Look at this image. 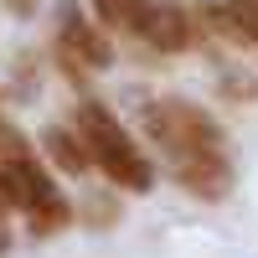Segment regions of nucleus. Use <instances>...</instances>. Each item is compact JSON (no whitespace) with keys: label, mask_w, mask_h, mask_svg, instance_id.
<instances>
[{"label":"nucleus","mask_w":258,"mask_h":258,"mask_svg":"<svg viewBox=\"0 0 258 258\" xmlns=\"http://www.w3.org/2000/svg\"><path fill=\"white\" fill-rule=\"evenodd\" d=\"M16 155H31V140L21 135L16 124H6V119H0V160H16Z\"/></svg>","instance_id":"9"},{"label":"nucleus","mask_w":258,"mask_h":258,"mask_svg":"<svg viewBox=\"0 0 258 258\" xmlns=\"http://www.w3.org/2000/svg\"><path fill=\"white\" fill-rule=\"evenodd\" d=\"M202 21H212L222 36H238L258 47V0H222V6H207Z\"/></svg>","instance_id":"6"},{"label":"nucleus","mask_w":258,"mask_h":258,"mask_svg":"<svg viewBox=\"0 0 258 258\" xmlns=\"http://www.w3.org/2000/svg\"><path fill=\"white\" fill-rule=\"evenodd\" d=\"M145 135L155 140L160 160L181 191H191L197 202H227V191H232L227 135L202 103H186V98L145 103Z\"/></svg>","instance_id":"1"},{"label":"nucleus","mask_w":258,"mask_h":258,"mask_svg":"<svg viewBox=\"0 0 258 258\" xmlns=\"http://www.w3.org/2000/svg\"><path fill=\"white\" fill-rule=\"evenodd\" d=\"M129 31H135L145 47L176 57V52H186L191 41H197V16H191L186 6H176V0H140Z\"/></svg>","instance_id":"4"},{"label":"nucleus","mask_w":258,"mask_h":258,"mask_svg":"<svg viewBox=\"0 0 258 258\" xmlns=\"http://www.w3.org/2000/svg\"><path fill=\"white\" fill-rule=\"evenodd\" d=\"M73 135H78V145H83V155H88V165H98L114 186L135 191V197L155 186V165H150L145 150L129 140V129L114 119L109 103L83 98V103H78V119H73Z\"/></svg>","instance_id":"2"},{"label":"nucleus","mask_w":258,"mask_h":258,"mask_svg":"<svg viewBox=\"0 0 258 258\" xmlns=\"http://www.w3.org/2000/svg\"><path fill=\"white\" fill-rule=\"evenodd\" d=\"M93 11H98V26H109V31H129V21H135L140 0H93Z\"/></svg>","instance_id":"8"},{"label":"nucleus","mask_w":258,"mask_h":258,"mask_svg":"<svg viewBox=\"0 0 258 258\" xmlns=\"http://www.w3.org/2000/svg\"><path fill=\"white\" fill-rule=\"evenodd\" d=\"M0 181H6V197L11 207L26 212L31 232H41V238H52V232H62L73 222V207L68 197L52 186V176L41 170L31 155H16V160H0Z\"/></svg>","instance_id":"3"},{"label":"nucleus","mask_w":258,"mask_h":258,"mask_svg":"<svg viewBox=\"0 0 258 258\" xmlns=\"http://www.w3.org/2000/svg\"><path fill=\"white\" fill-rule=\"evenodd\" d=\"M11 212V197H6V181H0V217H6Z\"/></svg>","instance_id":"11"},{"label":"nucleus","mask_w":258,"mask_h":258,"mask_svg":"<svg viewBox=\"0 0 258 258\" xmlns=\"http://www.w3.org/2000/svg\"><path fill=\"white\" fill-rule=\"evenodd\" d=\"M6 6H11L16 16H26V11H31V0H6Z\"/></svg>","instance_id":"10"},{"label":"nucleus","mask_w":258,"mask_h":258,"mask_svg":"<svg viewBox=\"0 0 258 258\" xmlns=\"http://www.w3.org/2000/svg\"><path fill=\"white\" fill-rule=\"evenodd\" d=\"M57 52H62L68 68L78 62V68H88V73H103V68L114 62L109 36L78 11V0H57Z\"/></svg>","instance_id":"5"},{"label":"nucleus","mask_w":258,"mask_h":258,"mask_svg":"<svg viewBox=\"0 0 258 258\" xmlns=\"http://www.w3.org/2000/svg\"><path fill=\"white\" fill-rule=\"evenodd\" d=\"M41 150H47L52 165L68 170V176H83V170H88V155H83V145H78V135L68 124H47L41 129Z\"/></svg>","instance_id":"7"}]
</instances>
